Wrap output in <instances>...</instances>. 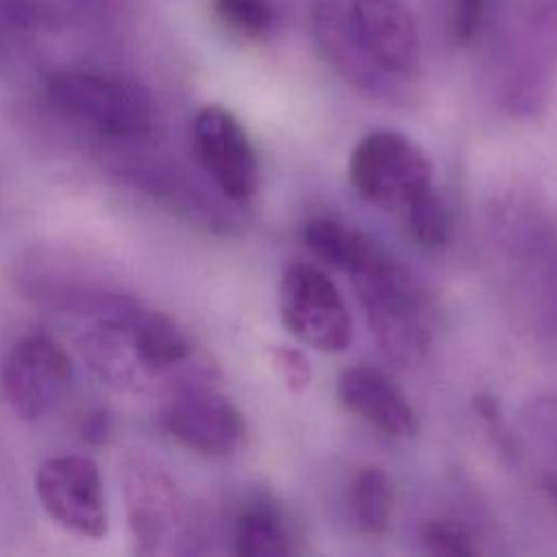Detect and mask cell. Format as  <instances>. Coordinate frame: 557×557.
<instances>
[{
    "mask_svg": "<svg viewBox=\"0 0 557 557\" xmlns=\"http://www.w3.org/2000/svg\"><path fill=\"white\" fill-rule=\"evenodd\" d=\"M283 326L305 346L320 352H342L352 342L350 311L335 283L313 263H289L276 287Z\"/></svg>",
    "mask_w": 557,
    "mask_h": 557,
    "instance_id": "7",
    "label": "cell"
},
{
    "mask_svg": "<svg viewBox=\"0 0 557 557\" xmlns=\"http://www.w3.org/2000/svg\"><path fill=\"white\" fill-rule=\"evenodd\" d=\"M302 246L322 263L348 276L376 259L385 246L370 233L331 213H313L298 228Z\"/></svg>",
    "mask_w": 557,
    "mask_h": 557,
    "instance_id": "14",
    "label": "cell"
},
{
    "mask_svg": "<svg viewBox=\"0 0 557 557\" xmlns=\"http://www.w3.org/2000/svg\"><path fill=\"white\" fill-rule=\"evenodd\" d=\"M85 440H104L107 437V420L102 416H96V418H89V424H85Z\"/></svg>",
    "mask_w": 557,
    "mask_h": 557,
    "instance_id": "24",
    "label": "cell"
},
{
    "mask_svg": "<svg viewBox=\"0 0 557 557\" xmlns=\"http://www.w3.org/2000/svg\"><path fill=\"white\" fill-rule=\"evenodd\" d=\"M215 22L235 39L268 41L281 26L274 0H211Z\"/></svg>",
    "mask_w": 557,
    "mask_h": 557,
    "instance_id": "17",
    "label": "cell"
},
{
    "mask_svg": "<svg viewBox=\"0 0 557 557\" xmlns=\"http://www.w3.org/2000/svg\"><path fill=\"white\" fill-rule=\"evenodd\" d=\"M542 490H544L546 498L553 503V507L557 509V474H546L542 479Z\"/></svg>",
    "mask_w": 557,
    "mask_h": 557,
    "instance_id": "25",
    "label": "cell"
},
{
    "mask_svg": "<svg viewBox=\"0 0 557 557\" xmlns=\"http://www.w3.org/2000/svg\"><path fill=\"white\" fill-rule=\"evenodd\" d=\"M35 494L44 511L65 531L100 540L109 531L100 468L85 455H57L35 474Z\"/></svg>",
    "mask_w": 557,
    "mask_h": 557,
    "instance_id": "9",
    "label": "cell"
},
{
    "mask_svg": "<svg viewBox=\"0 0 557 557\" xmlns=\"http://www.w3.org/2000/svg\"><path fill=\"white\" fill-rule=\"evenodd\" d=\"M418 542L424 553L437 557H472L481 548L470 529L450 518H426L418 527Z\"/></svg>",
    "mask_w": 557,
    "mask_h": 557,
    "instance_id": "19",
    "label": "cell"
},
{
    "mask_svg": "<svg viewBox=\"0 0 557 557\" xmlns=\"http://www.w3.org/2000/svg\"><path fill=\"white\" fill-rule=\"evenodd\" d=\"M46 98L63 117L111 139L154 131L157 104L139 83L98 70H63L46 81Z\"/></svg>",
    "mask_w": 557,
    "mask_h": 557,
    "instance_id": "4",
    "label": "cell"
},
{
    "mask_svg": "<svg viewBox=\"0 0 557 557\" xmlns=\"http://www.w3.org/2000/svg\"><path fill=\"white\" fill-rule=\"evenodd\" d=\"M400 218L411 239L426 250H440L448 246L453 239V233H455L453 213L446 200L440 196L437 187H431L429 191L418 196L400 213Z\"/></svg>",
    "mask_w": 557,
    "mask_h": 557,
    "instance_id": "18",
    "label": "cell"
},
{
    "mask_svg": "<svg viewBox=\"0 0 557 557\" xmlns=\"http://www.w3.org/2000/svg\"><path fill=\"white\" fill-rule=\"evenodd\" d=\"M272 366L281 379V383L292 392L300 394L311 383V366L302 350L294 346H276L272 350Z\"/></svg>",
    "mask_w": 557,
    "mask_h": 557,
    "instance_id": "22",
    "label": "cell"
},
{
    "mask_svg": "<svg viewBox=\"0 0 557 557\" xmlns=\"http://www.w3.org/2000/svg\"><path fill=\"white\" fill-rule=\"evenodd\" d=\"M348 513L355 527L379 537L389 529L394 513V485L383 468L366 466L355 472L348 485Z\"/></svg>",
    "mask_w": 557,
    "mask_h": 557,
    "instance_id": "16",
    "label": "cell"
},
{
    "mask_svg": "<svg viewBox=\"0 0 557 557\" xmlns=\"http://www.w3.org/2000/svg\"><path fill=\"white\" fill-rule=\"evenodd\" d=\"M348 181L361 200L398 215L435 187L429 154L411 137L392 128L370 131L355 144Z\"/></svg>",
    "mask_w": 557,
    "mask_h": 557,
    "instance_id": "6",
    "label": "cell"
},
{
    "mask_svg": "<svg viewBox=\"0 0 557 557\" xmlns=\"http://www.w3.org/2000/svg\"><path fill=\"white\" fill-rule=\"evenodd\" d=\"M311 20L318 48L342 81L370 98H407L420 76L422 48L400 0H315Z\"/></svg>",
    "mask_w": 557,
    "mask_h": 557,
    "instance_id": "2",
    "label": "cell"
},
{
    "mask_svg": "<svg viewBox=\"0 0 557 557\" xmlns=\"http://www.w3.org/2000/svg\"><path fill=\"white\" fill-rule=\"evenodd\" d=\"M557 76V0H533L507 28L494 61V89L516 115L540 113Z\"/></svg>",
    "mask_w": 557,
    "mask_h": 557,
    "instance_id": "5",
    "label": "cell"
},
{
    "mask_svg": "<svg viewBox=\"0 0 557 557\" xmlns=\"http://www.w3.org/2000/svg\"><path fill=\"white\" fill-rule=\"evenodd\" d=\"M70 379V355L46 333L24 335L9 350L0 370L4 398L24 420H37L54 409L67 392Z\"/></svg>",
    "mask_w": 557,
    "mask_h": 557,
    "instance_id": "11",
    "label": "cell"
},
{
    "mask_svg": "<svg viewBox=\"0 0 557 557\" xmlns=\"http://www.w3.org/2000/svg\"><path fill=\"white\" fill-rule=\"evenodd\" d=\"M100 320L83 337V352L109 385L135 394H174L211 383L213 366L194 335L172 315L115 296L96 307Z\"/></svg>",
    "mask_w": 557,
    "mask_h": 557,
    "instance_id": "1",
    "label": "cell"
},
{
    "mask_svg": "<svg viewBox=\"0 0 557 557\" xmlns=\"http://www.w3.org/2000/svg\"><path fill=\"white\" fill-rule=\"evenodd\" d=\"M527 424L546 448L557 453V394L533 398L527 411Z\"/></svg>",
    "mask_w": 557,
    "mask_h": 557,
    "instance_id": "23",
    "label": "cell"
},
{
    "mask_svg": "<svg viewBox=\"0 0 557 557\" xmlns=\"http://www.w3.org/2000/svg\"><path fill=\"white\" fill-rule=\"evenodd\" d=\"M124 500L135 553H168L183 524L181 494L170 474L148 455L128 457L124 463Z\"/></svg>",
    "mask_w": 557,
    "mask_h": 557,
    "instance_id": "12",
    "label": "cell"
},
{
    "mask_svg": "<svg viewBox=\"0 0 557 557\" xmlns=\"http://www.w3.org/2000/svg\"><path fill=\"white\" fill-rule=\"evenodd\" d=\"M472 405H474L476 416H479L481 422L485 424L490 437L494 440L496 448H498L505 457H509V459L516 461V459L520 457V448H518V442H516V437L511 435V431H509V426H507V422H505V416H503V409H500V405H498V398H494V396L487 394V392H481V394L474 396Z\"/></svg>",
    "mask_w": 557,
    "mask_h": 557,
    "instance_id": "21",
    "label": "cell"
},
{
    "mask_svg": "<svg viewBox=\"0 0 557 557\" xmlns=\"http://www.w3.org/2000/svg\"><path fill=\"white\" fill-rule=\"evenodd\" d=\"M191 150L224 198L246 205L259 189V159L239 117L222 104H205L191 120Z\"/></svg>",
    "mask_w": 557,
    "mask_h": 557,
    "instance_id": "8",
    "label": "cell"
},
{
    "mask_svg": "<svg viewBox=\"0 0 557 557\" xmlns=\"http://www.w3.org/2000/svg\"><path fill=\"white\" fill-rule=\"evenodd\" d=\"M161 426L181 446L202 457H231L248 440L244 413L211 383L170 394L161 409Z\"/></svg>",
    "mask_w": 557,
    "mask_h": 557,
    "instance_id": "10",
    "label": "cell"
},
{
    "mask_svg": "<svg viewBox=\"0 0 557 557\" xmlns=\"http://www.w3.org/2000/svg\"><path fill=\"white\" fill-rule=\"evenodd\" d=\"M487 2L490 0H450L448 30L457 46H470L479 39L487 17Z\"/></svg>",
    "mask_w": 557,
    "mask_h": 557,
    "instance_id": "20",
    "label": "cell"
},
{
    "mask_svg": "<svg viewBox=\"0 0 557 557\" xmlns=\"http://www.w3.org/2000/svg\"><path fill=\"white\" fill-rule=\"evenodd\" d=\"M231 542L239 557H289L298 553L283 509L268 496H252L237 509Z\"/></svg>",
    "mask_w": 557,
    "mask_h": 557,
    "instance_id": "15",
    "label": "cell"
},
{
    "mask_svg": "<svg viewBox=\"0 0 557 557\" xmlns=\"http://www.w3.org/2000/svg\"><path fill=\"white\" fill-rule=\"evenodd\" d=\"M372 339L389 363L418 366L433 339V315L424 292L405 265L385 250L350 274Z\"/></svg>",
    "mask_w": 557,
    "mask_h": 557,
    "instance_id": "3",
    "label": "cell"
},
{
    "mask_svg": "<svg viewBox=\"0 0 557 557\" xmlns=\"http://www.w3.org/2000/svg\"><path fill=\"white\" fill-rule=\"evenodd\" d=\"M337 400L355 418L385 437L407 440L418 433V413L407 394L372 363H355L337 376Z\"/></svg>",
    "mask_w": 557,
    "mask_h": 557,
    "instance_id": "13",
    "label": "cell"
}]
</instances>
